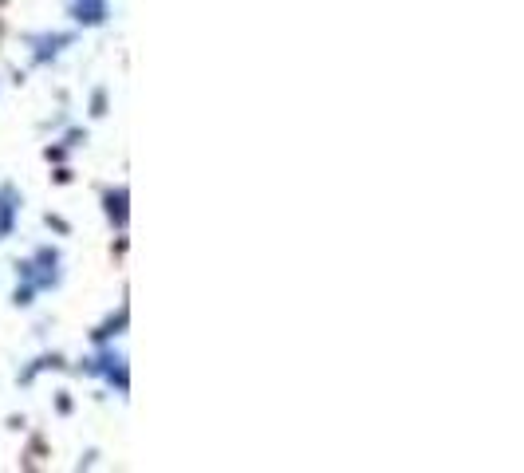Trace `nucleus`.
I'll return each mask as SVG.
<instances>
[{
    "label": "nucleus",
    "mask_w": 524,
    "mask_h": 473,
    "mask_svg": "<svg viewBox=\"0 0 524 473\" xmlns=\"http://www.w3.org/2000/svg\"><path fill=\"white\" fill-rule=\"evenodd\" d=\"M12 213H16V190L4 186V190H0V237L12 229Z\"/></svg>",
    "instance_id": "nucleus-2"
},
{
    "label": "nucleus",
    "mask_w": 524,
    "mask_h": 473,
    "mask_svg": "<svg viewBox=\"0 0 524 473\" xmlns=\"http://www.w3.org/2000/svg\"><path fill=\"white\" fill-rule=\"evenodd\" d=\"M103 16H107V0H79V8H75L79 24H103Z\"/></svg>",
    "instance_id": "nucleus-1"
},
{
    "label": "nucleus",
    "mask_w": 524,
    "mask_h": 473,
    "mask_svg": "<svg viewBox=\"0 0 524 473\" xmlns=\"http://www.w3.org/2000/svg\"><path fill=\"white\" fill-rule=\"evenodd\" d=\"M107 213L123 225L127 221V190H119V194H107Z\"/></svg>",
    "instance_id": "nucleus-3"
}]
</instances>
